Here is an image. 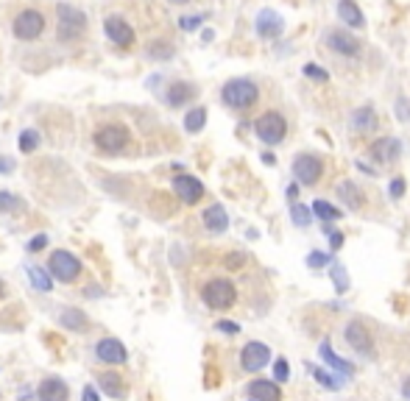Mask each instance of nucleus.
<instances>
[{"instance_id":"obj_10","label":"nucleus","mask_w":410,"mask_h":401,"mask_svg":"<svg viewBox=\"0 0 410 401\" xmlns=\"http://www.w3.org/2000/svg\"><path fill=\"white\" fill-rule=\"evenodd\" d=\"M324 173V165H321V159L313 156V153H302L296 156V162H293V179L304 187H313Z\"/></svg>"},{"instance_id":"obj_40","label":"nucleus","mask_w":410,"mask_h":401,"mask_svg":"<svg viewBox=\"0 0 410 401\" xmlns=\"http://www.w3.org/2000/svg\"><path fill=\"white\" fill-rule=\"evenodd\" d=\"M201 20H204V17H182V20H179V25H182L184 31H195Z\"/></svg>"},{"instance_id":"obj_6","label":"nucleus","mask_w":410,"mask_h":401,"mask_svg":"<svg viewBox=\"0 0 410 401\" xmlns=\"http://www.w3.org/2000/svg\"><path fill=\"white\" fill-rule=\"evenodd\" d=\"M254 131L265 145H279L285 134H288V123H285V117L279 112H265L254 123Z\"/></svg>"},{"instance_id":"obj_1","label":"nucleus","mask_w":410,"mask_h":401,"mask_svg":"<svg viewBox=\"0 0 410 401\" xmlns=\"http://www.w3.org/2000/svg\"><path fill=\"white\" fill-rule=\"evenodd\" d=\"M87 31V14L73 3H59L56 6V36L59 42H75Z\"/></svg>"},{"instance_id":"obj_41","label":"nucleus","mask_w":410,"mask_h":401,"mask_svg":"<svg viewBox=\"0 0 410 401\" xmlns=\"http://www.w3.org/2000/svg\"><path fill=\"white\" fill-rule=\"evenodd\" d=\"M218 332H229V335H237V332H240V326H237V324H232V320H218Z\"/></svg>"},{"instance_id":"obj_29","label":"nucleus","mask_w":410,"mask_h":401,"mask_svg":"<svg viewBox=\"0 0 410 401\" xmlns=\"http://www.w3.org/2000/svg\"><path fill=\"white\" fill-rule=\"evenodd\" d=\"M313 212H315L321 220H338V218H341V209H335L333 204H326V200H315Z\"/></svg>"},{"instance_id":"obj_7","label":"nucleus","mask_w":410,"mask_h":401,"mask_svg":"<svg viewBox=\"0 0 410 401\" xmlns=\"http://www.w3.org/2000/svg\"><path fill=\"white\" fill-rule=\"evenodd\" d=\"M95 145H98V151H104V153H120L123 148L129 145V129L120 126V123L101 126V129L95 131Z\"/></svg>"},{"instance_id":"obj_5","label":"nucleus","mask_w":410,"mask_h":401,"mask_svg":"<svg viewBox=\"0 0 410 401\" xmlns=\"http://www.w3.org/2000/svg\"><path fill=\"white\" fill-rule=\"evenodd\" d=\"M48 273L53 279H59V282L70 285V282H75L78 273H81V259L75 254H70V251H53L51 259H48Z\"/></svg>"},{"instance_id":"obj_43","label":"nucleus","mask_w":410,"mask_h":401,"mask_svg":"<svg viewBox=\"0 0 410 401\" xmlns=\"http://www.w3.org/2000/svg\"><path fill=\"white\" fill-rule=\"evenodd\" d=\"M330 243H333V248L338 251V248L343 246V234H341V231H333V229H330Z\"/></svg>"},{"instance_id":"obj_26","label":"nucleus","mask_w":410,"mask_h":401,"mask_svg":"<svg viewBox=\"0 0 410 401\" xmlns=\"http://www.w3.org/2000/svg\"><path fill=\"white\" fill-rule=\"evenodd\" d=\"M338 195L346 200L352 209H360V207H363V200H365V195L360 192V187H357L354 181H343V184L338 187Z\"/></svg>"},{"instance_id":"obj_12","label":"nucleus","mask_w":410,"mask_h":401,"mask_svg":"<svg viewBox=\"0 0 410 401\" xmlns=\"http://www.w3.org/2000/svg\"><path fill=\"white\" fill-rule=\"evenodd\" d=\"M346 343L363 354V357H374V346H372V335H368V329L360 324V320H352V324L346 326Z\"/></svg>"},{"instance_id":"obj_36","label":"nucleus","mask_w":410,"mask_h":401,"mask_svg":"<svg viewBox=\"0 0 410 401\" xmlns=\"http://www.w3.org/2000/svg\"><path fill=\"white\" fill-rule=\"evenodd\" d=\"M274 379H291V365H288V359H276V365H274Z\"/></svg>"},{"instance_id":"obj_28","label":"nucleus","mask_w":410,"mask_h":401,"mask_svg":"<svg viewBox=\"0 0 410 401\" xmlns=\"http://www.w3.org/2000/svg\"><path fill=\"white\" fill-rule=\"evenodd\" d=\"M101 387L112 396V398H123L126 396V385H123V379L117 374H104L101 376Z\"/></svg>"},{"instance_id":"obj_32","label":"nucleus","mask_w":410,"mask_h":401,"mask_svg":"<svg viewBox=\"0 0 410 401\" xmlns=\"http://www.w3.org/2000/svg\"><path fill=\"white\" fill-rule=\"evenodd\" d=\"M17 209H23L20 198L12 192H0V212H17Z\"/></svg>"},{"instance_id":"obj_16","label":"nucleus","mask_w":410,"mask_h":401,"mask_svg":"<svg viewBox=\"0 0 410 401\" xmlns=\"http://www.w3.org/2000/svg\"><path fill=\"white\" fill-rule=\"evenodd\" d=\"M326 45L333 51L343 53V56H357L360 53V42L354 36H349V31H330L326 34Z\"/></svg>"},{"instance_id":"obj_24","label":"nucleus","mask_w":410,"mask_h":401,"mask_svg":"<svg viewBox=\"0 0 410 401\" xmlns=\"http://www.w3.org/2000/svg\"><path fill=\"white\" fill-rule=\"evenodd\" d=\"M59 320H62V326H64V329H70V332H84V329L90 326L87 315L81 312V309H64Z\"/></svg>"},{"instance_id":"obj_21","label":"nucleus","mask_w":410,"mask_h":401,"mask_svg":"<svg viewBox=\"0 0 410 401\" xmlns=\"http://www.w3.org/2000/svg\"><path fill=\"white\" fill-rule=\"evenodd\" d=\"M28 279H31L34 290H39V293H51L53 290V276L43 265H28Z\"/></svg>"},{"instance_id":"obj_44","label":"nucleus","mask_w":410,"mask_h":401,"mask_svg":"<svg viewBox=\"0 0 410 401\" xmlns=\"http://www.w3.org/2000/svg\"><path fill=\"white\" fill-rule=\"evenodd\" d=\"M226 265H229V270H237V268L243 265V257H240V254H229V257H226Z\"/></svg>"},{"instance_id":"obj_38","label":"nucleus","mask_w":410,"mask_h":401,"mask_svg":"<svg viewBox=\"0 0 410 401\" xmlns=\"http://www.w3.org/2000/svg\"><path fill=\"white\" fill-rule=\"evenodd\" d=\"M45 246H48V234H36V237L31 240V243H28V251H34V254H36V251H43Z\"/></svg>"},{"instance_id":"obj_13","label":"nucleus","mask_w":410,"mask_h":401,"mask_svg":"<svg viewBox=\"0 0 410 401\" xmlns=\"http://www.w3.org/2000/svg\"><path fill=\"white\" fill-rule=\"evenodd\" d=\"M95 357L101 359V363H106V365H120V363H126V348H123V343L120 340H114V337H104L98 346H95Z\"/></svg>"},{"instance_id":"obj_27","label":"nucleus","mask_w":410,"mask_h":401,"mask_svg":"<svg viewBox=\"0 0 410 401\" xmlns=\"http://www.w3.org/2000/svg\"><path fill=\"white\" fill-rule=\"evenodd\" d=\"M204 126H207V109H204V106H193V109L184 114V129H187L190 134H195V131H201Z\"/></svg>"},{"instance_id":"obj_50","label":"nucleus","mask_w":410,"mask_h":401,"mask_svg":"<svg viewBox=\"0 0 410 401\" xmlns=\"http://www.w3.org/2000/svg\"><path fill=\"white\" fill-rule=\"evenodd\" d=\"M252 401H254V398H252Z\"/></svg>"},{"instance_id":"obj_45","label":"nucleus","mask_w":410,"mask_h":401,"mask_svg":"<svg viewBox=\"0 0 410 401\" xmlns=\"http://www.w3.org/2000/svg\"><path fill=\"white\" fill-rule=\"evenodd\" d=\"M84 401H101V398H98V390H95L93 385L84 387Z\"/></svg>"},{"instance_id":"obj_33","label":"nucleus","mask_w":410,"mask_h":401,"mask_svg":"<svg viewBox=\"0 0 410 401\" xmlns=\"http://www.w3.org/2000/svg\"><path fill=\"white\" fill-rule=\"evenodd\" d=\"M39 148V134L36 131H23L20 134V151H25V153H31V151H36Z\"/></svg>"},{"instance_id":"obj_49","label":"nucleus","mask_w":410,"mask_h":401,"mask_svg":"<svg viewBox=\"0 0 410 401\" xmlns=\"http://www.w3.org/2000/svg\"><path fill=\"white\" fill-rule=\"evenodd\" d=\"M0 296H3V282H0Z\"/></svg>"},{"instance_id":"obj_15","label":"nucleus","mask_w":410,"mask_h":401,"mask_svg":"<svg viewBox=\"0 0 410 401\" xmlns=\"http://www.w3.org/2000/svg\"><path fill=\"white\" fill-rule=\"evenodd\" d=\"M282 28H285V20H282L274 9H263V12L257 14V34H260L263 39H274V36H279Z\"/></svg>"},{"instance_id":"obj_19","label":"nucleus","mask_w":410,"mask_h":401,"mask_svg":"<svg viewBox=\"0 0 410 401\" xmlns=\"http://www.w3.org/2000/svg\"><path fill=\"white\" fill-rule=\"evenodd\" d=\"M204 226H207L210 231H215V234L226 231V229H229V215H226V209H224L221 204L207 207V209H204Z\"/></svg>"},{"instance_id":"obj_11","label":"nucleus","mask_w":410,"mask_h":401,"mask_svg":"<svg viewBox=\"0 0 410 401\" xmlns=\"http://www.w3.org/2000/svg\"><path fill=\"white\" fill-rule=\"evenodd\" d=\"M173 190H176L182 204H190V207L198 204V200L204 198V184L195 176H187V173H182V176L173 179Z\"/></svg>"},{"instance_id":"obj_20","label":"nucleus","mask_w":410,"mask_h":401,"mask_svg":"<svg viewBox=\"0 0 410 401\" xmlns=\"http://www.w3.org/2000/svg\"><path fill=\"white\" fill-rule=\"evenodd\" d=\"M318 351H321V357H324V363H326V365H333V368H335L341 376H352V374H354V365H352V363H346V359H341V357L333 351L330 340H324Z\"/></svg>"},{"instance_id":"obj_31","label":"nucleus","mask_w":410,"mask_h":401,"mask_svg":"<svg viewBox=\"0 0 410 401\" xmlns=\"http://www.w3.org/2000/svg\"><path fill=\"white\" fill-rule=\"evenodd\" d=\"M291 218H293L296 226H310V220H313V215H310V209L304 204H293L291 207Z\"/></svg>"},{"instance_id":"obj_22","label":"nucleus","mask_w":410,"mask_h":401,"mask_svg":"<svg viewBox=\"0 0 410 401\" xmlns=\"http://www.w3.org/2000/svg\"><path fill=\"white\" fill-rule=\"evenodd\" d=\"M338 17L346 23V25H352V28H363V12H360V6L354 3V0H341L338 3Z\"/></svg>"},{"instance_id":"obj_35","label":"nucleus","mask_w":410,"mask_h":401,"mask_svg":"<svg viewBox=\"0 0 410 401\" xmlns=\"http://www.w3.org/2000/svg\"><path fill=\"white\" fill-rule=\"evenodd\" d=\"M313 374H315V379H318L324 387H330V390H338V387H341V379L333 376V374H324V371H318V368H315Z\"/></svg>"},{"instance_id":"obj_17","label":"nucleus","mask_w":410,"mask_h":401,"mask_svg":"<svg viewBox=\"0 0 410 401\" xmlns=\"http://www.w3.org/2000/svg\"><path fill=\"white\" fill-rule=\"evenodd\" d=\"M399 153H402V145H399V140H394V137H383V140H377L374 145H372V156L377 159V162H394V159H399Z\"/></svg>"},{"instance_id":"obj_47","label":"nucleus","mask_w":410,"mask_h":401,"mask_svg":"<svg viewBox=\"0 0 410 401\" xmlns=\"http://www.w3.org/2000/svg\"><path fill=\"white\" fill-rule=\"evenodd\" d=\"M168 3H173V6H187V3H193V0H168Z\"/></svg>"},{"instance_id":"obj_25","label":"nucleus","mask_w":410,"mask_h":401,"mask_svg":"<svg viewBox=\"0 0 410 401\" xmlns=\"http://www.w3.org/2000/svg\"><path fill=\"white\" fill-rule=\"evenodd\" d=\"M195 87L193 84H173L171 90H168V103L171 106H184L187 101H193L195 98Z\"/></svg>"},{"instance_id":"obj_9","label":"nucleus","mask_w":410,"mask_h":401,"mask_svg":"<svg viewBox=\"0 0 410 401\" xmlns=\"http://www.w3.org/2000/svg\"><path fill=\"white\" fill-rule=\"evenodd\" d=\"M271 363V348L265 346V343H245L243 346V351H240V365H243V371H249V374H257V371H263L265 365Z\"/></svg>"},{"instance_id":"obj_2","label":"nucleus","mask_w":410,"mask_h":401,"mask_svg":"<svg viewBox=\"0 0 410 401\" xmlns=\"http://www.w3.org/2000/svg\"><path fill=\"white\" fill-rule=\"evenodd\" d=\"M224 103L232 106V109H249L257 103L260 98V90L254 81H249V78H232V81L224 84V92H221Z\"/></svg>"},{"instance_id":"obj_48","label":"nucleus","mask_w":410,"mask_h":401,"mask_svg":"<svg viewBox=\"0 0 410 401\" xmlns=\"http://www.w3.org/2000/svg\"><path fill=\"white\" fill-rule=\"evenodd\" d=\"M0 170H14V162H0Z\"/></svg>"},{"instance_id":"obj_30","label":"nucleus","mask_w":410,"mask_h":401,"mask_svg":"<svg viewBox=\"0 0 410 401\" xmlns=\"http://www.w3.org/2000/svg\"><path fill=\"white\" fill-rule=\"evenodd\" d=\"M330 276H333V282H335V290H338V293H346V290H349V276H346L343 265H333V268H330Z\"/></svg>"},{"instance_id":"obj_14","label":"nucleus","mask_w":410,"mask_h":401,"mask_svg":"<svg viewBox=\"0 0 410 401\" xmlns=\"http://www.w3.org/2000/svg\"><path fill=\"white\" fill-rule=\"evenodd\" d=\"M36 396H39V401H67L70 387H67L64 379H59V376H48L43 385H39Z\"/></svg>"},{"instance_id":"obj_37","label":"nucleus","mask_w":410,"mask_h":401,"mask_svg":"<svg viewBox=\"0 0 410 401\" xmlns=\"http://www.w3.org/2000/svg\"><path fill=\"white\" fill-rule=\"evenodd\" d=\"M326 262H330V259H326V254H321V251H313V254L307 257V265H310V268H326Z\"/></svg>"},{"instance_id":"obj_18","label":"nucleus","mask_w":410,"mask_h":401,"mask_svg":"<svg viewBox=\"0 0 410 401\" xmlns=\"http://www.w3.org/2000/svg\"><path fill=\"white\" fill-rule=\"evenodd\" d=\"M249 396L254 401H282V390L276 382H268V379H254L249 385Z\"/></svg>"},{"instance_id":"obj_23","label":"nucleus","mask_w":410,"mask_h":401,"mask_svg":"<svg viewBox=\"0 0 410 401\" xmlns=\"http://www.w3.org/2000/svg\"><path fill=\"white\" fill-rule=\"evenodd\" d=\"M352 126H354L357 131H363V134L374 131V129H377V114H374V109H372V106L357 109L354 117H352Z\"/></svg>"},{"instance_id":"obj_39","label":"nucleus","mask_w":410,"mask_h":401,"mask_svg":"<svg viewBox=\"0 0 410 401\" xmlns=\"http://www.w3.org/2000/svg\"><path fill=\"white\" fill-rule=\"evenodd\" d=\"M304 75L318 78V81H326V73H324V70H318V64H304Z\"/></svg>"},{"instance_id":"obj_8","label":"nucleus","mask_w":410,"mask_h":401,"mask_svg":"<svg viewBox=\"0 0 410 401\" xmlns=\"http://www.w3.org/2000/svg\"><path fill=\"white\" fill-rule=\"evenodd\" d=\"M104 34H106L109 42H114V45H120V48H132L134 39H137L132 23H126L120 14H109V17L104 20Z\"/></svg>"},{"instance_id":"obj_3","label":"nucleus","mask_w":410,"mask_h":401,"mask_svg":"<svg viewBox=\"0 0 410 401\" xmlns=\"http://www.w3.org/2000/svg\"><path fill=\"white\" fill-rule=\"evenodd\" d=\"M201 298L210 309H229L237 298V290L232 282H226V279H213V282L204 285Z\"/></svg>"},{"instance_id":"obj_42","label":"nucleus","mask_w":410,"mask_h":401,"mask_svg":"<svg viewBox=\"0 0 410 401\" xmlns=\"http://www.w3.org/2000/svg\"><path fill=\"white\" fill-rule=\"evenodd\" d=\"M388 192H391V198H399V195L405 192V181H402V179H396V181H391V187H388Z\"/></svg>"},{"instance_id":"obj_46","label":"nucleus","mask_w":410,"mask_h":401,"mask_svg":"<svg viewBox=\"0 0 410 401\" xmlns=\"http://www.w3.org/2000/svg\"><path fill=\"white\" fill-rule=\"evenodd\" d=\"M402 396L410 401V376H407V379H405V385H402Z\"/></svg>"},{"instance_id":"obj_34","label":"nucleus","mask_w":410,"mask_h":401,"mask_svg":"<svg viewBox=\"0 0 410 401\" xmlns=\"http://www.w3.org/2000/svg\"><path fill=\"white\" fill-rule=\"evenodd\" d=\"M148 56H151V59H171V56H173V48H171L168 42H154V45L148 48Z\"/></svg>"},{"instance_id":"obj_4","label":"nucleus","mask_w":410,"mask_h":401,"mask_svg":"<svg viewBox=\"0 0 410 401\" xmlns=\"http://www.w3.org/2000/svg\"><path fill=\"white\" fill-rule=\"evenodd\" d=\"M12 31H14V36L20 39V42H34V39H39V36H43V31H45V17L39 14L36 9H23L14 17Z\"/></svg>"}]
</instances>
